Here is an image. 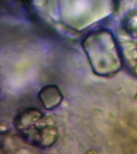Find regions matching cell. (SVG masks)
I'll list each match as a JSON object with an SVG mask.
<instances>
[{"label":"cell","mask_w":137,"mask_h":154,"mask_svg":"<svg viewBox=\"0 0 137 154\" xmlns=\"http://www.w3.org/2000/svg\"><path fill=\"white\" fill-rule=\"evenodd\" d=\"M38 97L44 108L53 110L58 107L62 101L63 96L59 88L56 85H47L41 89Z\"/></svg>","instance_id":"4"},{"label":"cell","mask_w":137,"mask_h":154,"mask_svg":"<svg viewBox=\"0 0 137 154\" xmlns=\"http://www.w3.org/2000/svg\"><path fill=\"white\" fill-rule=\"evenodd\" d=\"M19 136L34 147L47 148L55 143L58 137L55 122L34 108L25 109L14 119Z\"/></svg>","instance_id":"2"},{"label":"cell","mask_w":137,"mask_h":154,"mask_svg":"<svg viewBox=\"0 0 137 154\" xmlns=\"http://www.w3.org/2000/svg\"><path fill=\"white\" fill-rule=\"evenodd\" d=\"M82 46L96 75L110 77L123 67L120 44L108 29H101L91 32L84 38Z\"/></svg>","instance_id":"1"},{"label":"cell","mask_w":137,"mask_h":154,"mask_svg":"<svg viewBox=\"0 0 137 154\" xmlns=\"http://www.w3.org/2000/svg\"><path fill=\"white\" fill-rule=\"evenodd\" d=\"M135 99H136V100H137V93H136V94H135Z\"/></svg>","instance_id":"7"},{"label":"cell","mask_w":137,"mask_h":154,"mask_svg":"<svg viewBox=\"0 0 137 154\" xmlns=\"http://www.w3.org/2000/svg\"><path fill=\"white\" fill-rule=\"evenodd\" d=\"M30 144L27 143L20 137V140L14 137L5 139L2 144L1 154H40L34 149L29 147Z\"/></svg>","instance_id":"5"},{"label":"cell","mask_w":137,"mask_h":154,"mask_svg":"<svg viewBox=\"0 0 137 154\" xmlns=\"http://www.w3.org/2000/svg\"><path fill=\"white\" fill-rule=\"evenodd\" d=\"M123 66L129 73L137 78V43L127 41L120 44Z\"/></svg>","instance_id":"3"},{"label":"cell","mask_w":137,"mask_h":154,"mask_svg":"<svg viewBox=\"0 0 137 154\" xmlns=\"http://www.w3.org/2000/svg\"><path fill=\"white\" fill-rule=\"evenodd\" d=\"M122 26L126 33L133 38H137V12L131 11L124 18Z\"/></svg>","instance_id":"6"}]
</instances>
